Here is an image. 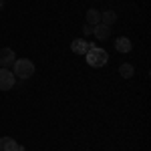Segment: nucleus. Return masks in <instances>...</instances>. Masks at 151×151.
I'll return each instance as SVG.
<instances>
[{"mask_svg":"<svg viewBox=\"0 0 151 151\" xmlns=\"http://www.w3.org/2000/svg\"><path fill=\"white\" fill-rule=\"evenodd\" d=\"M16 85V77L10 69H0V91H10Z\"/></svg>","mask_w":151,"mask_h":151,"instance_id":"7ed1b4c3","label":"nucleus"},{"mask_svg":"<svg viewBox=\"0 0 151 151\" xmlns=\"http://www.w3.org/2000/svg\"><path fill=\"white\" fill-rule=\"evenodd\" d=\"M85 57H87V65L93 67V69H101V67H105L109 63L107 50H103V48H99V47H91L85 52Z\"/></svg>","mask_w":151,"mask_h":151,"instance_id":"f257e3e1","label":"nucleus"},{"mask_svg":"<svg viewBox=\"0 0 151 151\" xmlns=\"http://www.w3.org/2000/svg\"><path fill=\"white\" fill-rule=\"evenodd\" d=\"M91 32H93V26H89V24H85V26H83V35H85V36H89Z\"/></svg>","mask_w":151,"mask_h":151,"instance_id":"f8f14e48","label":"nucleus"},{"mask_svg":"<svg viewBox=\"0 0 151 151\" xmlns=\"http://www.w3.org/2000/svg\"><path fill=\"white\" fill-rule=\"evenodd\" d=\"M0 151H24V147L18 145L12 137H0Z\"/></svg>","mask_w":151,"mask_h":151,"instance_id":"39448f33","label":"nucleus"},{"mask_svg":"<svg viewBox=\"0 0 151 151\" xmlns=\"http://www.w3.org/2000/svg\"><path fill=\"white\" fill-rule=\"evenodd\" d=\"M93 35H95V38H97V40H107V38L111 36V26L99 22L97 26H93Z\"/></svg>","mask_w":151,"mask_h":151,"instance_id":"423d86ee","label":"nucleus"},{"mask_svg":"<svg viewBox=\"0 0 151 151\" xmlns=\"http://www.w3.org/2000/svg\"><path fill=\"white\" fill-rule=\"evenodd\" d=\"M12 73H14V77L26 81L35 75V63L30 58H16L14 65H12Z\"/></svg>","mask_w":151,"mask_h":151,"instance_id":"f03ea898","label":"nucleus"},{"mask_svg":"<svg viewBox=\"0 0 151 151\" xmlns=\"http://www.w3.org/2000/svg\"><path fill=\"white\" fill-rule=\"evenodd\" d=\"M119 75H121L123 79H131V77L135 75V69H133V65H129V63L121 65V67H119Z\"/></svg>","mask_w":151,"mask_h":151,"instance_id":"9b49d317","label":"nucleus"},{"mask_svg":"<svg viewBox=\"0 0 151 151\" xmlns=\"http://www.w3.org/2000/svg\"><path fill=\"white\" fill-rule=\"evenodd\" d=\"M89 48H91V45H89L85 38H75V40L70 42V50H73L75 55H85Z\"/></svg>","mask_w":151,"mask_h":151,"instance_id":"0eeeda50","label":"nucleus"},{"mask_svg":"<svg viewBox=\"0 0 151 151\" xmlns=\"http://www.w3.org/2000/svg\"><path fill=\"white\" fill-rule=\"evenodd\" d=\"M2 8H4V0H0V10H2Z\"/></svg>","mask_w":151,"mask_h":151,"instance_id":"ddd939ff","label":"nucleus"},{"mask_svg":"<svg viewBox=\"0 0 151 151\" xmlns=\"http://www.w3.org/2000/svg\"><path fill=\"white\" fill-rule=\"evenodd\" d=\"M115 48L119 52H129V50L133 48V45H131V40H129L127 36H119L115 40Z\"/></svg>","mask_w":151,"mask_h":151,"instance_id":"6e6552de","label":"nucleus"},{"mask_svg":"<svg viewBox=\"0 0 151 151\" xmlns=\"http://www.w3.org/2000/svg\"><path fill=\"white\" fill-rule=\"evenodd\" d=\"M101 22L107 24V26L115 24V22H117V14H115L113 10H105V12H101Z\"/></svg>","mask_w":151,"mask_h":151,"instance_id":"9d476101","label":"nucleus"},{"mask_svg":"<svg viewBox=\"0 0 151 151\" xmlns=\"http://www.w3.org/2000/svg\"><path fill=\"white\" fill-rule=\"evenodd\" d=\"M101 22V12L91 8V10H87V24L89 26H97V24Z\"/></svg>","mask_w":151,"mask_h":151,"instance_id":"1a4fd4ad","label":"nucleus"},{"mask_svg":"<svg viewBox=\"0 0 151 151\" xmlns=\"http://www.w3.org/2000/svg\"><path fill=\"white\" fill-rule=\"evenodd\" d=\"M14 60H16V55H14V50L12 48H0V67L2 69H10L12 65H14Z\"/></svg>","mask_w":151,"mask_h":151,"instance_id":"20e7f679","label":"nucleus"}]
</instances>
